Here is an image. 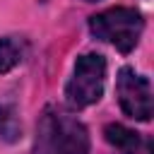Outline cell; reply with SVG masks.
<instances>
[{
	"mask_svg": "<svg viewBox=\"0 0 154 154\" xmlns=\"http://www.w3.org/2000/svg\"><path fill=\"white\" fill-rule=\"evenodd\" d=\"M34 154H89V132L67 108L48 106L36 125Z\"/></svg>",
	"mask_w": 154,
	"mask_h": 154,
	"instance_id": "cell-1",
	"label": "cell"
},
{
	"mask_svg": "<svg viewBox=\"0 0 154 154\" xmlns=\"http://www.w3.org/2000/svg\"><path fill=\"white\" fill-rule=\"evenodd\" d=\"M89 31L94 38L116 46L120 53H130L144 31V17L135 7H111L89 17Z\"/></svg>",
	"mask_w": 154,
	"mask_h": 154,
	"instance_id": "cell-2",
	"label": "cell"
},
{
	"mask_svg": "<svg viewBox=\"0 0 154 154\" xmlns=\"http://www.w3.org/2000/svg\"><path fill=\"white\" fill-rule=\"evenodd\" d=\"M106 84V58L101 53H84L77 58L72 77L65 84V99L67 106L79 111L87 106H94Z\"/></svg>",
	"mask_w": 154,
	"mask_h": 154,
	"instance_id": "cell-3",
	"label": "cell"
},
{
	"mask_svg": "<svg viewBox=\"0 0 154 154\" xmlns=\"http://www.w3.org/2000/svg\"><path fill=\"white\" fill-rule=\"evenodd\" d=\"M116 96L125 116L147 123L152 118V84L132 67H123L116 79Z\"/></svg>",
	"mask_w": 154,
	"mask_h": 154,
	"instance_id": "cell-4",
	"label": "cell"
},
{
	"mask_svg": "<svg viewBox=\"0 0 154 154\" xmlns=\"http://www.w3.org/2000/svg\"><path fill=\"white\" fill-rule=\"evenodd\" d=\"M103 137L116 149V154H149V140L120 123H108L103 128Z\"/></svg>",
	"mask_w": 154,
	"mask_h": 154,
	"instance_id": "cell-5",
	"label": "cell"
},
{
	"mask_svg": "<svg viewBox=\"0 0 154 154\" xmlns=\"http://www.w3.org/2000/svg\"><path fill=\"white\" fill-rule=\"evenodd\" d=\"M26 55V41L19 36H2L0 38V75L14 70Z\"/></svg>",
	"mask_w": 154,
	"mask_h": 154,
	"instance_id": "cell-6",
	"label": "cell"
},
{
	"mask_svg": "<svg viewBox=\"0 0 154 154\" xmlns=\"http://www.w3.org/2000/svg\"><path fill=\"white\" fill-rule=\"evenodd\" d=\"M22 135V123L12 106H0V140L17 142Z\"/></svg>",
	"mask_w": 154,
	"mask_h": 154,
	"instance_id": "cell-7",
	"label": "cell"
},
{
	"mask_svg": "<svg viewBox=\"0 0 154 154\" xmlns=\"http://www.w3.org/2000/svg\"><path fill=\"white\" fill-rule=\"evenodd\" d=\"M84 2H96V0H84Z\"/></svg>",
	"mask_w": 154,
	"mask_h": 154,
	"instance_id": "cell-8",
	"label": "cell"
}]
</instances>
